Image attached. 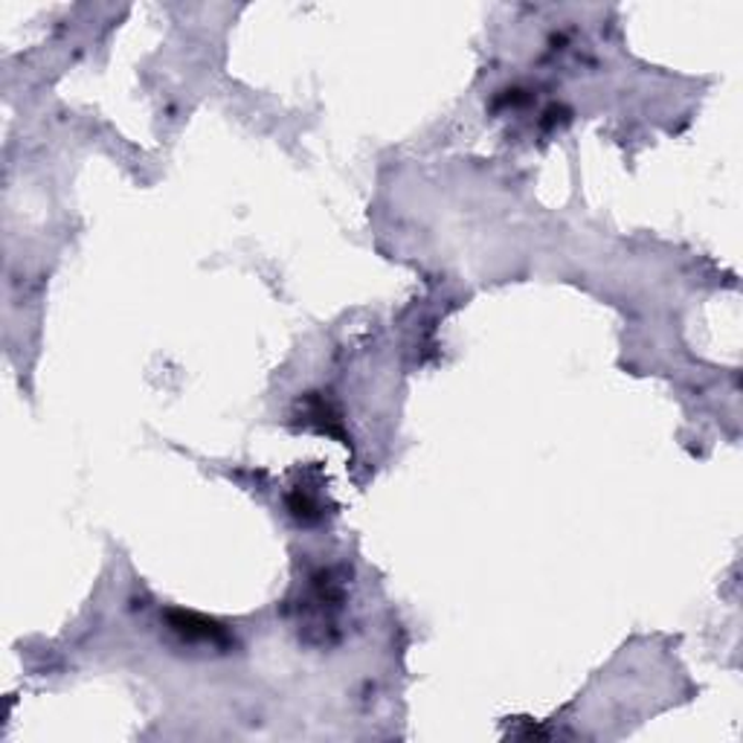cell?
I'll return each mask as SVG.
<instances>
[{
  "mask_svg": "<svg viewBox=\"0 0 743 743\" xmlns=\"http://www.w3.org/2000/svg\"><path fill=\"white\" fill-rule=\"evenodd\" d=\"M169 625L178 636H184L186 642L212 645V648H229V634L219 622L203 618L198 613H186V610H172Z\"/></svg>",
  "mask_w": 743,
  "mask_h": 743,
  "instance_id": "6da1fadb",
  "label": "cell"
}]
</instances>
